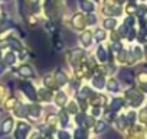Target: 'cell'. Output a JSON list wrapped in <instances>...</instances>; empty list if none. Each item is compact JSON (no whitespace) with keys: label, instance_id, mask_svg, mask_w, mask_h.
I'll list each match as a JSON object with an SVG mask.
<instances>
[{"label":"cell","instance_id":"34","mask_svg":"<svg viewBox=\"0 0 147 139\" xmlns=\"http://www.w3.org/2000/svg\"><path fill=\"white\" fill-rule=\"evenodd\" d=\"M113 49H114V51H121V45H120L118 42H115V44L113 45Z\"/></svg>","mask_w":147,"mask_h":139},{"label":"cell","instance_id":"19","mask_svg":"<svg viewBox=\"0 0 147 139\" xmlns=\"http://www.w3.org/2000/svg\"><path fill=\"white\" fill-rule=\"evenodd\" d=\"M92 84H94V87H97V89H102L105 83H104V78H102L101 76H98V77L94 78V83H92Z\"/></svg>","mask_w":147,"mask_h":139},{"label":"cell","instance_id":"23","mask_svg":"<svg viewBox=\"0 0 147 139\" xmlns=\"http://www.w3.org/2000/svg\"><path fill=\"white\" fill-rule=\"evenodd\" d=\"M91 93H92V91H91V90H90L88 87H84V89L81 90V93H80V96H78V97H80L81 100H84L85 97H88V96H91Z\"/></svg>","mask_w":147,"mask_h":139},{"label":"cell","instance_id":"24","mask_svg":"<svg viewBox=\"0 0 147 139\" xmlns=\"http://www.w3.org/2000/svg\"><path fill=\"white\" fill-rule=\"evenodd\" d=\"M39 96H40L42 99H45L46 102H48V100H51V93H49V90H45V89H42V90L39 91Z\"/></svg>","mask_w":147,"mask_h":139},{"label":"cell","instance_id":"4","mask_svg":"<svg viewBox=\"0 0 147 139\" xmlns=\"http://www.w3.org/2000/svg\"><path fill=\"white\" fill-rule=\"evenodd\" d=\"M55 80L58 81L59 86H63V84L68 83V77H66V74L62 71V70H56L55 71Z\"/></svg>","mask_w":147,"mask_h":139},{"label":"cell","instance_id":"43","mask_svg":"<svg viewBox=\"0 0 147 139\" xmlns=\"http://www.w3.org/2000/svg\"><path fill=\"white\" fill-rule=\"evenodd\" d=\"M117 2H118V3H123V2H124V0H117Z\"/></svg>","mask_w":147,"mask_h":139},{"label":"cell","instance_id":"35","mask_svg":"<svg viewBox=\"0 0 147 139\" xmlns=\"http://www.w3.org/2000/svg\"><path fill=\"white\" fill-rule=\"evenodd\" d=\"M15 102H16L15 99H10V100H7V104H6V107H13V106H15V104H13Z\"/></svg>","mask_w":147,"mask_h":139},{"label":"cell","instance_id":"8","mask_svg":"<svg viewBox=\"0 0 147 139\" xmlns=\"http://www.w3.org/2000/svg\"><path fill=\"white\" fill-rule=\"evenodd\" d=\"M12 126H13V120L10 119V117H7V119H5L3 120V123H2V133H9L10 130H12Z\"/></svg>","mask_w":147,"mask_h":139},{"label":"cell","instance_id":"40","mask_svg":"<svg viewBox=\"0 0 147 139\" xmlns=\"http://www.w3.org/2000/svg\"><path fill=\"white\" fill-rule=\"evenodd\" d=\"M38 138H39V133L36 132L35 135H32V138H30V139H38Z\"/></svg>","mask_w":147,"mask_h":139},{"label":"cell","instance_id":"5","mask_svg":"<svg viewBox=\"0 0 147 139\" xmlns=\"http://www.w3.org/2000/svg\"><path fill=\"white\" fill-rule=\"evenodd\" d=\"M19 73H20V76H23V77H35V71L32 70L30 65H22V67L19 68Z\"/></svg>","mask_w":147,"mask_h":139},{"label":"cell","instance_id":"33","mask_svg":"<svg viewBox=\"0 0 147 139\" xmlns=\"http://www.w3.org/2000/svg\"><path fill=\"white\" fill-rule=\"evenodd\" d=\"M71 106H69V112L71 113H75L77 112V106H75V103H69Z\"/></svg>","mask_w":147,"mask_h":139},{"label":"cell","instance_id":"37","mask_svg":"<svg viewBox=\"0 0 147 139\" xmlns=\"http://www.w3.org/2000/svg\"><path fill=\"white\" fill-rule=\"evenodd\" d=\"M134 116H136L134 113H128V117H127V119H128V122H131V123H133V122H134Z\"/></svg>","mask_w":147,"mask_h":139},{"label":"cell","instance_id":"28","mask_svg":"<svg viewBox=\"0 0 147 139\" xmlns=\"http://www.w3.org/2000/svg\"><path fill=\"white\" fill-rule=\"evenodd\" d=\"M43 81H45V84H46L48 87H52V86H53V84H52V78H51L49 76H48V77H45V78H43Z\"/></svg>","mask_w":147,"mask_h":139},{"label":"cell","instance_id":"16","mask_svg":"<svg viewBox=\"0 0 147 139\" xmlns=\"http://www.w3.org/2000/svg\"><path fill=\"white\" fill-rule=\"evenodd\" d=\"M75 139H87V132L85 127H80L75 130Z\"/></svg>","mask_w":147,"mask_h":139},{"label":"cell","instance_id":"26","mask_svg":"<svg viewBox=\"0 0 147 139\" xmlns=\"http://www.w3.org/2000/svg\"><path fill=\"white\" fill-rule=\"evenodd\" d=\"M58 136H59V139H71V138H69V133H66L65 130L58 132Z\"/></svg>","mask_w":147,"mask_h":139},{"label":"cell","instance_id":"42","mask_svg":"<svg viewBox=\"0 0 147 139\" xmlns=\"http://www.w3.org/2000/svg\"><path fill=\"white\" fill-rule=\"evenodd\" d=\"M143 90H144V91H147V83H146V84L143 86Z\"/></svg>","mask_w":147,"mask_h":139},{"label":"cell","instance_id":"32","mask_svg":"<svg viewBox=\"0 0 147 139\" xmlns=\"http://www.w3.org/2000/svg\"><path fill=\"white\" fill-rule=\"evenodd\" d=\"M138 78H140L141 83H146V81H147V73H141V74L138 76Z\"/></svg>","mask_w":147,"mask_h":139},{"label":"cell","instance_id":"29","mask_svg":"<svg viewBox=\"0 0 147 139\" xmlns=\"http://www.w3.org/2000/svg\"><path fill=\"white\" fill-rule=\"evenodd\" d=\"M61 122H62L63 126L66 125V122H68V116H66V113H61Z\"/></svg>","mask_w":147,"mask_h":139},{"label":"cell","instance_id":"14","mask_svg":"<svg viewBox=\"0 0 147 139\" xmlns=\"http://www.w3.org/2000/svg\"><path fill=\"white\" fill-rule=\"evenodd\" d=\"M5 44H9V45H12V48L13 49H22V46H20V44H19V41L18 39H15V38H9Z\"/></svg>","mask_w":147,"mask_h":139},{"label":"cell","instance_id":"6","mask_svg":"<svg viewBox=\"0 0 147 139\" xmlns=\"http://www.w3.org/2000/svg\"><path fill=\"white\" fill-rule=\"evenodd\" d=\"M78 3L82 9V12H87V13H92L94 10V5L91 2H88V0H78Z\"/></svg>","mask_w":147,"mask_h":139},{"label":"cell","instance_id":"27","mask_svg":"<svg viewBox=\"0 0 147 139\" xmlns=\"http://www.w3.org/2000/svg\"><path fill=\"white\" fill-rule=\"evenodd\" d=\"M107 139H121L115 132H108V135H107Z\"/></svg>","mask_w":147,"mask_h":139},{"label":"cell","instance_id":"1","mask_svg":"<svg viewBox=\"0 0 147 139\" xmlns=\"http://www.w3.org/2000/svg\"><path fill=\"white\" fill-rule=\"evenodd\" d=\"M30 126L28 123H19L18 125V130H16V139H25V135L29 132Z\"/></svg>","mask_w":147,"mask_h":139},{"label":"cell","instance_id":"30","mask_svg":"<svg viewBox=\"0 0 147 139\" xmlns=\"http://www.w3.org/2000/svg\"><path fill=\"white\" fill-rule=\"evenodd\" d=\"M137 10H138V15L141 16V15H146V12H147V7H146V6H140Z\"/></svg>","mask_w":147,"mask_h":139},{"label":"cell","instance_id":"17","mask_svg":"<svg viewBox=\"0 0 147 139\" xmlns=\"http://www.w3.org/2000/svg\"><path fill=\"white\" fill-rule=\"evenodd\" d=\"M55 100H56V104H59V106H63V104H65V100H66V96H65V93H63V91H59Z\"/></svg>","mask_w":147,"mask_h":139},{"label":"cell","instance_id":"13","mask_svg":"<svg viewBox=\"0 0 147 139\" xmlns=\"http://www.w3.org/2000/svg\"><path fill=\"white\" fill-rule=\"evenodd\" d=\"M97 57H98V59H100L101 62H105V61H107V52H105V49H104L102 46H100V48L97 49Z\"/></svg>","mask_w":147,"mask_h":139},{"label":"cell","instance_id":"38","mask_svg":"<svg viewBox=\"0 0 147 139\" xmlns=\"http://www.w3.org/2000/svg\"><path fill=\"white\" fill-rule=\"evenodd\" d=\"M133 23H134V20H133V18H128V19H127V25L130 26V25H133Z\"/></svg>","mask_w":147,"mask_h":139},{"label":"cell","instance_id":"10","mask_svg":"<svg viewBox=\"0 0 147 139\" xmlns=\"http://www.w3.org/2000/svg\"><path fill=\"white\" fill-rule=\"evenodd\" d=\"M120 78L127 81V83H131L133 81V73L131 70H123V71L120 73Z\"/></svg>","mask_w":147,"mask_h":139},{"label":"cell","instance_id":"25","mask_svg":"<svg viewBox=\"0 0 147 139\" xmlns=\"http://www.w3.org/2000/svg\"><path fill=\"white\" fill-rule=\"evenodd\" d=\"M95 38H97L98 41L104 39V38H105V32H104L102 29H97V31H95Z\"/></svg>","mask_w":147,"mask_h":139},{"label":"cell","instance_id":"9","mask_svg":"<svg viewBox=\"0 0 147 139\" xmlns=\"http://www.w3.org/2000/svg\"><path fill=\"white\" fill-rule=\"evenodd\" d=\"M28 113H29V110H28V106H25V104H19L15 109V114L18 117H25V116H28Z\"/></svg>","mask_w":147,"mask_h":139},{"label":"cell","instance_id":"20","mask_svg":"<svg viewBox=\"0 0 147 139\" xmlns=\"http://www.w3.org/2000/svg\"><path fill=\"white\" fill-rule=\"evenodd\" d=\"M123 106V100L121 99H115V100H113V103H111V110H118L120 107Z\"/></svg>","mask_w":147,"mask_h":139},{"label":"cell","instance_id":"41","mask_svg":"<svg viewBox=\"0 0 147 139\" xmlns=\"http://www.w3.org/2000/svg\"><path fill=\"white\" fill-rule=\"evenodd\" d=\"M5 71V70H3V62H0V74H2Z\"/></svg>","mask_w":147,"mask_h":139},{"label":"cell","instance_id":"39","mask_svg":"<svg viewBox=\"0 0 147 139\" xmlns=\"http://www.w3.org/2000/svg\"><path fill=\"white\" fill-rule=\"evenodd\" d=\"M92 113H94L95 116H98V114H100V109H97V107H95V109L92 110Z\"/></svg>","mask_w":147,"mask_h":139},{"label":"cell","instance_id":"7","mask_svg":"<svg viewBox=\"0 0 147 139\" xmlns=\"http://www.w3.org/2000/svg\"><path fill=\"white\" fill-rule=\"evenodd\" d=\"M72 25H74V28H75V29H82V28L85 26L84 18H82L81 15H75V16L72 18Z\"/></svg>","mask_w":147,"mask_h":139},{"label":"cell","instance_id":"3","mask_svg":"<svg viewBox=\"0 0 147 139\" xmlns=\"http://www.w3.org/2000/svg\"><path fill=\"white\" fill-rule=\"evenodd\" d=\"M69 59H71V62L74 64V65H78L80 64V61H81V57H82V51H80V49H72L71 52H69Z\"/></svg>","mask_w":147,"mask_h":139},{"label":"cell","instance_id":"2","mask_svg":"<svg viewBox=\"0 0 147 139\" xmlns=\"http://www.w3.org/2000/svg\"><path fill=\"white\" fill-rule=\"evenodd\" d=\"M22 90L26 93V96L29 97V99H32V100H35L36 99V91H35V89H33V86L30 84V83H22Z\"/></svg>","mask_w":147,"mask_h":139},{"label":"cell","instance_id":"18","mask_svg":"<svg viewBox=\"0 0 147 139\" xmlns=\"http://www.w3.org/2000/svg\"><path fill=\"white\" fill-rule=\"evenodd\" d=\"M15 61H16L15 54H13V52H7V54H6V58H5V62H6V64H9V65H13V64H15Z\"/></svg>","mask_w":147,"mask_h":139},{"label":"cell","instance_id":"11","mask_svg":"<svg viewBox=\"0 0 147 139\" xmlns=\"http://www.w3.org/2000/svg\"><path fill=\"white\" fill-rule=\"evenodd\" d=\"M80 41H81V44H82L84 46H88V45L91 44V41H92V35H91V32H84V33L81 35Z\"/></svg>","mask_w":147,"mask_h":139},{"label":"cell","instance_id":"15","mask_svg":"<svg viewBox=\"0 0 147 139\" xmlns=\"http://www.w3.org/2000/svg\"><path fill=\"white\" fill-rule=\"evenodd\" d=\"M28 110L30 112V114H32L33 117H39V113H40V107H39L38 104H33V106L28 107Z\"/></svg>","mask_w":147,"mask_h":139},{"label":"cell","instance_id":"36","mask_svg":"<svg viewBox=\"0 0 147 139\" xmlns=\"http://www.w3.org/2000/svg\"><path fill=\"white\" fill-rule=\"evenodd\" d=\"M120 33H121V35H124V33H127V26H125V25L120 28Z\"/></svg>","mask_w":147,"mask_h":139},{"label":"cell","instance_id":"21","mask_svg":"<svg viewBox=\"0 0 147 139\" xmlns=\"http://www.w3.org/2000/svg\"><path fill=\"white\" fill-rule=\"evenodd\" d=\"M105 129H107V123L105 122H97V125H95V132L97 133H101Z\"/></svg>","mask_w":147,"mask_h":139},{"label":"cell","instance_id":"22","mask_svg":"<svg viewBox=\"0 0 147 139\" xmlns=\"http://www.w3.org/2000/svg\"><path fill=\"white\" fill-rule=\"evenodd\" d=\"M115 20L114 19H105L104 20V28H107V29H114L115 28Z\"/></svg>","mask_w":147,"mask_h":139},{"label":"cell","instance_id":"12","mask_svg":"<svg viewBox=\"0 0 147 139\" xmlns=\"http://www.w3.org/2000/svg\"><path fill=\"white\" fill-rule=\"evenodd\" d=\"M107 89H108L110 91H117V90L120 89V84H118L117 80L111 78V80H108V83H107Z\"/></svg>","mask_w":147,"mask_h":139},{"label":"cell","instance_id":"31","mask_svg":"<svg viewBox=\"0 0 147 139\" xmlns=\"http://www.w3.org/2000/svg\"><path fill=\"white\" fill-rule=\"evenodd\" d=\"M88 22H90V25H94V23L97 22V19H95V16H94L92 13H90V16H88Z\"/></svg>","mask_w":147,"mask_h":139}]
</instances>
